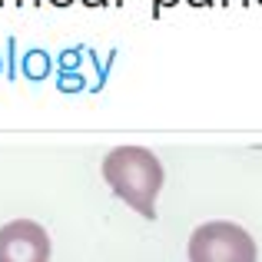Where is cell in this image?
<instances>
[{
  "mask_svg": "<svg viewBox=\"0 0 262 262\" xmlns=\"http://www.w3.org/2000/svg\"><path fill=\"white\" fill-rule=\"evenodd\" d=\"M103 179L143 219H156V196L163 189V163L146 146H116L103 156Z\"/></svg>",
  "mask_w": 262,
  "mask_h": 262,
  "instance_id": "1",
  "label": "cell"
},
{
  "mask_svg": "<svg viewBox=\"0 0 262 262\" xmlns=\"http://www.w3.org/2000/svg\"><path fill=\"white\" fill-rule=\"evenodd\" d=\"M256 239L229 219H212L192 229L189 262H256Z\"/></svg>",
  "mask_w": 262,
  "mask_h": 262,
  "instance_id": "2",
  "label": "cell"
},
{
  "mask_svg": "<svg viewBox=\"0 0 262 262\" xmlns=\"http://www.w3.org/2000/svg\"><path fill=\"white\" fill-rule=\"evenodd\" d=\"M0 262H50V236L33 219L0 226Z\"/></svg>",
  "mask_w": 262,
  "mask_h": 262,
  "instance_id": "3",
  "label": "cell"
},
{
  "mask_svg": "<svg viewBox=\"0 0 262 262\" xmlns=\"http://www.w3.org/2000/svg\"><path fill=\"white\" fill-rule=\"evenodd\" d=\"M24 70H27V77H30V80L47 77V70H50V60H47V53L30 50V53L24 57Z\"/></svg>",
  "mask_w": 262,
  "mask_h": 262,
  "instance_id": "4",
  "label": "cell"
},
{
  "mask_svg": "<svg viewBox=\"0 0 262 262\" xmlns=\"http://www.w3.org/2000/svg\"><path fill=\"white\" fill-rule=\"evenodd\" d=\"M176 4H179V0H153V17H160L166 7H176Z\"/></svg>",
  "mask_w": 262,
  "mask_h": 262,
  "instance_id": "5",
  "label": "cell"
},
{
  "mask_svg": "<svg viewBox=\"0 0 262 262\" xmlns=\"http://www.w3.org/2000/svg\"><path fill=\"white\" fill-rule=\"evenodd\" d=\"M80 4H83V7H110L113 0H80Z\"/></svg>",
  "mask_w": 262,
  "mask_h": 262,
  "instance_id": "6",
  "label": "cell"
},
{
  "mask_svg": "<svg viewBox=\"0 0 262 262\" xmlns=\"http://www.w3.org/2000/svg\"><path fill=\"white\" fill-rule=\"evenodd\" d=\"M189 7H212V4H219V0H186Z\"/></svg>",
  "mask_w": 262,
  "mask_h": 262,
  "instance_id": "7",
  "label": "cell"
},
{
  "mask_svg": "<svg viewBox=\"0 0 262 262\" xmlns=\"http://www.w3.org/2000/svg\"><path fill=\"white\" fill-rule=\"evenodd\" d=\"M50 4H53V7H70L73 0H50Z\"/></svg>",
  "mask_w": 262,
  "mask_h": 262,
  "instance_id": "8",
  "label": "cell"
},
{
  "mask_svg": "<svg viewBox=\"0 0 262 262\" xmlns=\"http://www.w3.org/2000/svg\"><path fill=\"white\" fill-rule=\"evenodd\" d=\"M4 4H13V7H20V4H27V0H0V7Z\"/></svg>",
  "mask_w": 262,
  "mask_h": 262,
  "instance_id": "9",
  "label": "cell"
},
{
  "mask_svg": "<svg viewBox=\"0 0 262 262\" xmlns=\"http://www.w3.org/2000/svg\"><path fill=\"white\" fill-rule=\"evenodd\" d=\"M219 4H229V0H219ZM239 4H243V7H249V4H252V0H239Z\"/></svg>",
  "mask_w": 262,
  "mask_h": 262,
  "instance_id": "10",
  "label": "cell"
},
{
  "mask_svg": "<svg viewBox=\"0 0 262 262\" xmlns=\"http://www.w3.org/2000/svg\"><path fill=\"white\" fill-rule=\"evenodd\" d=\"M30 4H33V7H40V4H43V0H30Z\"/></svg>",
  "mask_w": 262,
  "mask_h": 262,
  "instance_id": "11",
  "label": "cell"
},
{
  "mask_svg": "<svg viewBox=\"0 0 262 262\" xmlns=\"http://www.w3.org/2000/svg\"><path fill=\"white\" fill-rule=\"evenodd\" d=\"M113 4H116V7H120V4H123V0H113Z\"/></svg>",
  "mask_w": 262,
  "mask_h": 262,
  "instance_id": "12",
  "label": "cell"
},
{
  "mask_svg": "<svg viewBox=\"0 0 262 262\" xmlns=\"http://www.w3.org/2000/svg\"><path fill=\"white\" fill-rule=\"evenodd\" d=\"M259 4H262V0H259Z\"/></svg>",
  "mask_w": 262,
  "mask_h": 262,
  "instance_id": "13",
  "label": "cell"
}]
</instances>
